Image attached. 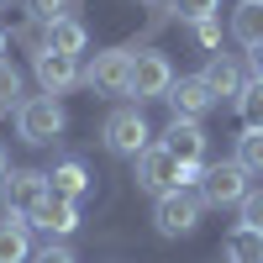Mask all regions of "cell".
<instances>
[{"label": "cell", "mask_w": 263, "mask_h": 263, "mask_svg": "<svg viewBox=\"0 0 263 263\" xmlns=\"http://www.w3.org/2000/svg\"><path fill=\"white\" fill-rule=\"evenodd\" d=\"M216 6L221 0H168V11L179 21H205V16H216Z\"/></svg>", "instance_id": "cell-24"}, {"label": "cell", "mask_w": 263, "mask_h": 263, "mask_svg": "<svg viewBox=\"0 0 263 263\" xmlns=\"http://www.w3.org/2000/svg\"><path fill=\"white\" fill-rule=\"evenodd\" d=\"M232 37L242 42V48H258V42H263V0H242V6H237Z\"/></svg>", "instance_id": "cell-16"}, {"label": "cell", "mask_w": 263, "mask_h": 263, "mask_svg": "<svg viewBox=\"0 0 263 263\" xmlns=\"http://www.w3.org/2000/svg\"><path fill=\"white\" fill-rule=\"evenodd\" d=\"M147 6H153V0H147Z\"/></svg>", "instance_id": "cell-30"}, {"label": "cell", "mask_w": 263, "mask_h": 263, "mask_svg": "<svg viewBox=\"0 0 263 263\" xmlns=\"http://www.w3.org/2000/svg\"><path fill=\"white\" fill-rule=\"evenodd\" d=\"M16 132H21V142H32V147H48L58 142V132H63V105L53 95H27L16 105Z\"/></svg>", "instance_id": "cell-2"}, {"label": "cell", "mask_w": 263, "mask_h": 263, "mask_svg": "<svg viewBox=\"0 0 263 263\" xmlns=\"http://www.w3.org/2000/svg\"><path fill=\"white\" fill-rule=\"evenodd\" d=\"M237 163H242L248 174H263V126H248L242 137H237V153H232Z\"/></svg>", "instance_id": "cell-20"}, {"label": "cell", "mask_w": 263, "mask_h": 263, "mask_svg": "<svg viewBox=\"0 0 263 263\" xmlns=\"http://www.w3.org/2000/svg\"><path fill=\"white\" fill-rule=\"evenodd\" d=\"M90 48V27H84L79 16H69V21H48L42 27V37H37V53H84Z\"/></svg>", "instance_id": "cell-13"}, {"label": "cell", "mask_w": 263, "mask_h": 263, "mask_svg": "<svg viewBox=\"0 0 263 263\" xmlns=\"http://www.w3.org/2000/svg\"><path fill=\"white\" fill-rule=\"evenodd\" d=\"M0 63H6V32H0Z\"/></svg>", "instance_id": "cell-29"}, {"label": "cell", "mask_w": 263, "mask_h": 263, "mask_svg": "<svg viewBox=\"0 0 263 263\" xmlns=\"http://www.w3.org/2000/svg\"><path fill=\"white\" fill-rule=\"evenodd\" d=\"M48 184H53V195H69V200H79V195L90 190V174H84L79 158H63V163L48 174Z\"/></svg>", "instance_id": "cell-18"}, {"label": "cell", "mask_w": 263, "mask_h": 263, "mask_svg": "<svg viewBox=\"0 0 263 263\" xmlns=\"http://www.w3.org/2000/svg\"><path fill=\"white\" fill-rule=\"evenodd\" d=\"M227 263H263V232L232 227L227 232Z\"/></svg>", "instance_id": "cell-17"}, {"label": "cell", "mask_w": 263, "mask_h": 263, "mask_svg": "<svg viewBox=\"0 0 263 263\" xmlns=\"http://www.w3.org/2000/svg\"><path fill=\"white\" fill-rule=\"evenodd\" d=\"M16 105H21V74L11 63H0V116H11Z\"/></svg>", "instance_id": "cell-22"}, {"label": "cell", "mask_w": 263, "mask_h": 263, "mask_svg": "<svg viewBox=\"0 0 263 263\" xmlns=\"http://www.w3.org/2000/svg\"><path fill=\"white\" fill-rule=\"evenodd\" d=\"M79 6H84V0H27V16L37 21V27H48V21H69V16H79Z\"/></svg>", "instance_id": "cell-19"}, {"label": "cell", "mask_w": 263, "mask_h": 263, "mask_svg": "<svg viewBox=\"0 0 263 263\" xmlns=\"http://www.w3.org/2000/svg\"><path fill=\"white\" fill-rule=\"evenodd\" d=\"M6 174H11V168H6V153H0V179H6Z\"/></svg>", "instance_id": "cell-28"}, {"label": "cell", "mask_w": 263, "mask_h": 263, "mask_svg": "<svg viewBox=\"0 0 263 263\" xmlns=\"http://www.w3.org/2000/svg\"><path fill=\"white\" fill-rule=\"evenodd\" d=\"M163 147H168L179 163H195V168H200V163H205V132H200V121H168V126H163Z\"/></svg>", "instance_id": "cell-14"}, {"label": "cell", "mask_w": 263, "mask_h": 263, "mask_svg": "<svg viewBox=\"0 0 263 263\" xmlns=\"http://www.w3.org/2000/svg\"><path fill=\"white\" fill-rule=\"evenodd\" d=\"M27 263H79V258H74L69 248H63V242H48V248H37Z\"/></svg>", "instance_id": "cell-26"}, {"label": "cell", "mask_w": 263, "mask_h": 263, "mask_svg": "<svg viewBox=\"0 0 263 263\" xmlns=\"http://www.w3.org/2000/svg\"><path fill=\"white\" fill-rule=\"evenodd\" d=\"M27 227L48 232V237H69V232L79 227V200H69V195H53V190H48V200L27 216Z\"/></svg>", "instance_id": "cell-11"}, {"label": "cell", "mask_w": 263, "mask_h": 263, "mask_svg": "<svg viewBox=\"0 0 263 263\" xmlns=\"http://www.w3.org/2000/svg\"><path fill=\"white\" fill-rule=\"evenodd\" d=\"M32 69H37V84H42V95H69L74 84H84L79 74V58L74 53H32Z\"/></svg>", "instance_id": "cell-9"}, {"label": "cell", "mask_w": 263, "mask_h": 263, "mask_svg": "<svg viewBox=\"0 0 263 263\" xmlns=\"http://www.w3.org/2000/svg\"><path fill=\"white\" fill-rule=\"evenodd\" d=\"M237 111H242L248 126H263V79H248L242 95H237Z\"/></svg>", "instance_id": "cell-21"}, {"label": "cell", "mask_w": 263, "mask_h": 263, "mask_svg": "<svg viewBox=\"0 0 263 263\" xmlns=\"http://www.w3.org/2000/svg\"><path fill=\"white\" fill-rule=\"evenodd\" d=\"M200 168H205V163H200ZM200 168H195V163H179L163 142H153L147 153H137V190H147L153 200L168 195V190H195V184H200Z\"/></svg>", "instance_id": "cell-1"}, {"label": "cell", "mask_w": 263, "mask_h": 263, "mask_svg": "<svg viewBox=\"0 0 263 263\" xmlns=\"http://www.w3.org/2000/svg\"><path fill=\"white\" fill-rule=\"evenodd\" d=\"M168 84H174V63L163 53H137L132 58V90L126 95H137V105L142 100H163Z\"/></svg>", "instance_id": "cell-8"}, {"label": "cell", "mask_w": 263, "mask_h": 263, "mask_svg": "<svg viewBox=\"0 0 263 263\" xmlns=\"http://www.w3.org/2000/svg\"><path fill=\"white\" fill-rule=\"evenodd\" d=\"M248 79H263V42L248 48Z\"/></svg>", "instance_id": "cell-27"}, {"label": "cell", "mask_w": 263, "mask_h": 263, "mask_svg": "<svg viewBox=\"0 0 263 263\" xmlns=\"http://www.w3.org/2000/svg\"><path fill=\"white\" fill-rule=\"evenodd\" d=\"M200 79L211 84V95H216V105H221V100H237V95H242V63H237L232 53H211L205 58V69H200Z\"/></svg>", "instance_id": "cell-12"}, {"label": "cell", "mask_w": 263, "mask_h": 263, "mask_svg": "<svg viewBox=\"0 0 263 263\" xmlns=\"http://www.w3.org/2000/svg\"><path fill=\"white\" fill-rule=\"evenodd\" d=\"M48 174L42 168H11L6 179H0V195H6V216H21V221H27V216L48 200Z\"/></svg>", "instance_id": "cell-6"}, {"label": "cell", "mask_w": 263, "mask_h": 263, "mask_svg": "<svg viewBox=\"0 0 263 263\" xmlns=\"http://www.w3.org/2000/svg\"><path fill=\"white\" fill-rule=\"evenodd\" d=\"M190 37H195V48L216 53V48H221V21H216V16H205V21H190Z\"/></svg>", "instance_id": "cell-23"}, {"label": "cell", "mask_w": 263, "mask_h": 263, "mask_svg": "<svg viewBox=\"0 0 263 263\" xmlns=\"http://www.w3.org/2000/svg\"><path fill=\"white\" fill-rule=\"evenodd\" d=\"M27 258H32L27 221H21V216H6V221H0V263H27Z\"/></svg>", "instance_id": "cell-15"}, {"label": "cell", "mask_w": 263, "mask_h": 263, "mask_svg": "<svg viewBox=\"0 0 263 263\" xmlns=\"http://www.w3.org/2000/svg\"><path fill=\"white\" fill-rule=\"evenodd\" d=\"M132 48H105L95 53V63L84 69V84H90L95 95H126L132 90Z\"/></svg>", "instance_id": "cell-7"}, {"label": "cell", "mask_w": 263, "mask_h": 263, "mask_svg": "<svg viewBox=\"0 0 263 263\" xmlns=\"http://www.w3.org/2000/svg\"><path fill=\"white\" fill-rule=\"evenodd\" d=\"M200 211H205L200 190H168V195H158V205H153V227L163 237H190L200 227Z\"/></svg>", "instance_id": "cell-3"}, {"label": "cell", "mask_w": 263, "mask_h": 263, "mask_svg": "<svg viewBox=\"0 0 263 263\" xmlns=\"http://www.w3.org/2000/svg\"><path fill=\"white\" fill-rule=\"evenodd\" d=\"M100 137H105V147L116 158H137V153L153 147V126L142 121V111H111L105 126H100Z\"/></svg>", "instance_id": "cell-5"}, {"label": "cell", "mask_w": 263, "mask_h": 263, "mask_svg": "<svg viewBox=\"0 0 263 263\" xmlns=\"http://www.w3.org/2000/svg\"><path fill=\"white\" fill-rule=\"evenodd\" d=\"M163 100L174 105V121H200V116L211 111V105H216V95H211V84H205L200 74H184V79H174Z\"/></svg>", "instance_id": "cell-10"}, {"label": "cell", "mask_w": 263, "mask_h": 263, "mask_svg": "<svg viewBox=\"0 0 263 263\" xmlns=\"http://www.w3.org/2000/svg\"><path fill=\"white\" fill-rule=\"evenodd\" d=\"M242 227L263 232V190H248V195H242Z\"/></svg>", "instance_id": "cell-25"}, {"label": "cell", "mask_w": 263, "mask_h": 263, "mask_svg": "<svg viewBox=\"0 0 263 263\" xmlns=\"http://www.w3.org/2000/svg\"><path fill=\"white\" fill-rule=\"evenodd\" d=\"M195 190H200V200H205V205H242V195H248V168L237 163V158L205 163Z\"/></svg>", "instance_id": "cell-4"}]
</instances>
